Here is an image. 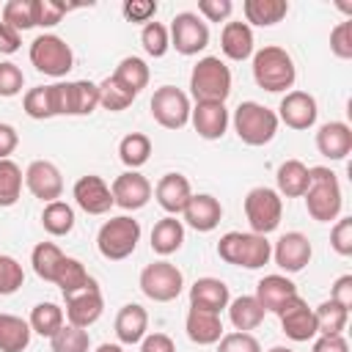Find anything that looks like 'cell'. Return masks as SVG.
Here are the masks:
<instances>
[{
	"instance_id": "1",
	"label": "cell",
	"mask_w": 352,
	"mask_h": 352,
	"mask_svg": "<svg viewBox=\"0 0 352 352\" xmlns=\"http://www.w3.org/2000/svg\"><path fill=\"white\" fill-rule=\"evenodd\" d=\"M305 209L316 223H333L341 217V206H344V195H341V184L338 176L324 168H308V190H305Z\"/></svg>"
},
{
	"instance_id": "2",
	"label": "cell",
	"mask_w": 352,
	"mask_h": 352,
	"mask_svg": "<svg viewBox=\"0 0 352 352\" xmlns=\"http://www.w3.org/2000/svg\"><path fill=\"white\" fill-rule=\"evenodd\" d=\"M253 80L258 88H264L270 94L289 91L297 80V69H294L292 55L278 44L261 47L258 52H253Z\"/></svg>"
},
{
	"instance_id": "3",
	"label": "cell",
	"mask_w": 352,
	"mask_h": 352,
	"mask_svg": "<svg viewBox=\"0 0 352 352\" xmlns=\"http://www.w3.org/2000/svg\"><path fill=\"white\" fill-rule=\"evenodd\" d=\"M217 256L226 264L258 270L272 258V245L267 236L253 234V231H228L217 242Z\"/></svg>"
},
{
	"instance_id": "4",
	"label": "cell",
	"mask_w": 352,
	"mask_h": 352,
	"mask_svg": "<svg viewBox=\"0 0 352 352\" xmlns=\"http://www.w3.org/2000/svg\"><path fill=\"white\" fill-rule=\"evenodd\" d=\"M190 94L195 102H223L226 104V99L231 94V69L214 55L201 58L190 72Z\"/></svg>"
},
{
	"instance_id": "5",
	"label": "cell",
	"mask_w": 352,
	"mask_h": 352,
	"mask_svg": "<svg viewBox=\"0 0 352 352\" xmlns=\"http://www.w3.org/2000/svg\"><path fill=\"white\" fill-rule=\"evenodd\" d=\"M140 242V223L129 214H118L110 217L107 223H102L99 234H96V248L102 253V258L107 261H124L135 253Z\"/></svg>"
},
{
	"instance_id": "6",
	"label": "cell",
	"mask_w": 352,
	"mask_h": 352,
	"mask_svg": "<svg viewBox=\"0 0 352 352\" xmlns=\"http://www.w3.org/2000/svg\"><path fill=\"white\" fill-rule=\"evenodd\" d=\"M278 116L275 110L258 104V102H239L234 110V132L248 146H267L278 132Z\"/></svg>"
},
{
	"instance_id": "7",
	"label": "cell",
	"mask_w": 352,
	"mask_h": 352,
	"mask_svg": "<svg viewBox=\"0 0 352 352\" xmlns=\"http://www.w3.org/2000/svg\"><path fill=\"white\" fill-rule=\"evenodd\" d=\"M30 63L41 74L63 77L74 66V52L66 44V38H60L55 33H41L30 41Z\"/></svg>"
},
{
	"instance_id": "8",
	"label": "cell",
	"mask_w": 352,
	"mask_h": 352,
	"mask_svg": "<svg viewBox=\"0 0 352 352\" xmlns=\"http://www.w3.org/2000/svg\"><path fill=\"white\" fill-rule=\"evenodd\" d=\"M245 217L253 234H272L283 217V198L272 187H253L245 195Z\"/></svg>"
},
{
	"instance_id": "9",
	"label": "cell",
	"mask_w": 352,
	"mask_h": 352,
	"mask_svg": "<svg viewBox=\"0 0 352 352\" xmlns=\"http://www.w3.org/2000/svg\"><path fill=\"white\" fill-rule=\"evenodd\" d=\"M184 275L170 261H154L140 272V292L154 302H170L182 294Z\"/></svg>"
},
{
	"instance_id": "10",
	"label": "cell",
	"mask_w": 352,
	"mask_h": 352,
	"mask_svg": "<svg viewBox=\"0 0 352 352\" xmlns=\"http://www.w3.org/2000/svg\"><path fill=\"white\" fill-rule=\"evenodd\" d=\"M148 107H151L154 121H157L160 126H165V129H182V126H187L190 110H192L187 94H184L182 88H176V85H162V88H157Z\"/></svg>"
},
{
	"instance_id": "11",
	"label": "cell",
	"mask_w": 352,
	"mask_h": 352,
	"mask_svg": "<svg viewBox=\"0 0 352 352\" xmlns=\"http://www.w3.org/2000/svg\"><path fill=\"white\" fill-rule=\"evenodd\" d=\"M170 47L179 52V55H198L201 50L209 47V28L206 22L192 14V11H182L170 19Z\"/></svg>"
},
{
	"instance_id": "12",
	"label": "cell",
	"mask_w": 352,
	"mask_h": 352,
	"mask_svg": "<svg viewBox=\"0 0 352 352\" xmlns=\"http://www.w3.org/2000/svg\"><path fill=\"white\" fill-rule=\"evenodd\" d=\"M278 121H283L289 129H311L316 124V116H319V107H316V99L308 94V91H286V96L280 99L278 104Z\"/></svg>"
},
{
	"instance_id": "13",
	"label": "cell",
	"mask_w": 352,
	"mask_h": 352,
	"mask_svg": "<svg viewBox=\"0 0 352 352\" xmlns=\"http://www.w3.org/2000/svg\"><path fill=\"white\" fill-rule=\"evenodd\" d=\"M110 192H113L116 206H121L126 212H138L151 201V182L138 170H124L121 176L113 179Z\"/></svg>"
},
{
	"instance_id": "14",
	"label": "cell",
	"mask_w": 352,
	"mask_h": 352,
	"mask_svg": "<svg viewBox=\"0 0 352 352\" xmlns=\"http://www.w3.org/2000/svg\"><path fill=\"white\" fill-rule=\"evenodd\" d=\"M25 187L36 198H41L44 204L60 201V195H63V176H60V170H58L55 162H50V160H33L28 165V170H25Z\"/></svg>"
},
{
	"instance_id": "15",
	"label": "cell",
	"mask_w": 352,
	"mask_h": 352,
	"mask_svg": "<svg viewBox=\"0 0 352 352\" xmlns=\"http://www.w3.org/2000/svg\"><path fill=\"white\" fill-rule=\"evenodd\" d=\"M311 256H314L311 239H308L305 234H300V231H286V234L275 242V248H272L275 264H278L283 272H292V275H294V272H302V270L308 267Z\"/></svg>"
},
{
	"instance_id": "16",
	"label": "cell",
	"mask_w": 352,
	"mask_h": 352,
	"mask_svg": "<svg viewBox=\"0 0 352 352\" xmlns=\"http://www.w3.org/2000/svg\"><path fill=\"white\" fill-rule=\"evenodd\" d=\"M72 195H74V204L88 214H107L110 206H113V192H110L107 182L102 176H96V173L80 176L74 182Z\"/></svg>"
},
{
	"instance_id": "17",
	"label": "cell",
	"mask_w": 352,
	"mask_h": 352,
	"mask_svg": "<svg viewBox=\"0 0 352 352\" xmlns=\"http://www.w3.org/2000/svg\"><path fill=\"white\" fill-rule=\"evenodd\" d=\"M278 316H280V330H283L286 338H292V341H311V338L319 333V330H316L314 308H308V302H305L300 294H297L294 300H289Z\"/></svg>"
},
{
	"instance_id": "18",
	"label": "cell",
	"mask_w": 352,
	"mask_h": 352,
	"mask_svg": "<svg viewBox=\"0 0 352 352\" xmlns=\"http://www.w3.org/2000/svg\"><path fill=\"white\" fill-rule=\"evenodd\" d=\"M63 300H66V319H69V324L82 327V330H88L102 316V311H104V300H102L99 286L74 292V294H69Z\"/></svg>"
},
{
	"instance_id": "19",
	"label": "cell",
	"mask_w": 352,
	"mask_h": 352,
	"mask_svg": "<svg viewBox=\"0 0 352 352\" xmlns=\"http://www.w3.org/2000/svg\"><path fill=\"white\" fill-rule=\"evenodd\" d=\"M182 214H184V223H187L192 231L209 234V231H214V228L220 226V220H223V206H220V201H217L214 195L198 192V195H192V198L187 201V206H184Z\"/></svg>"
},
{
	"instance_id": "20",
	"label": "cell",
	"mask_w": 352,
	"mask_h": 352,
	"mask_svg": "<svg viewBox=\"0 0 352 352\" xmlns=\"http://www.w3.org/2000/svg\"><path fill=\"white\" fill-rule=\"evenodd\" d=\"M190 121L204 140H220L228 129V110L223 102H195Z\"/></svg>"
},
{
	"instance_id": "21",
	"label": "cell",
	"mask_w": 352,
	"mask_h": 352,
	"mask_svg": "<svg viewBox=\"0 0 352 352\" xmlns=\"http://www.w3.org/2000/svg\"><path fill=\"white\" fill-rule=\"evenodd\" d=\"M154 198H157V204H160L168 214L176 217V214L184 212L187 201L192 198V187H190L187 176H182V173H165V176L157 182V187H154Z\"/></svg>"
},
{
	"instance_id": "22",
	"label": "cell",
	"mask_w": 352,
	"mask_h": 352,
	"mask_svg": "<svg viewBox=\"0 0 352 352\" xmlns=\"http://www.w3.org/2000/svg\"><path fill=\"white\" fill-rule=\"evenodd\" d=\"M264 311H272V314H280L283 305L289 300L297 297V286L292 278L286 275H264L258 283H256V294H253Z\"/></svg>"
},
{
	"instance_id": "23",
	"label": "cell",
	"mask_w": 352,
	"mask_h": 352,
	"mask_svg": "<svg viewBox=\"0 0 352 352\" xmlns=\"http://www.w3.org/2000/svg\"><path fill=\"white\" fill-rule=\"evenodd\" d=\"M316 148L327 160H346L352 151V126L346 121H327L316 132Z\"/></svg>"
},
{
	"instance_id": "24",
	"label": "cell",
	"mask_w": 352,
	"mask_h": 352,
	"mask_svg": "<svg viewBox=\"0 0 352 352\" xmlns=\"http://www.w3.org/2000/svg\"><path fill=\"white\" fill-rule=\"evenodd\" d=\"M184 330H187V338L192 344L209 346V344H217L223 338V319H220V314L190 305L187 319H184Z\"/></svg>"
},
{
	"instance_id": "25",
	"label": "cell",
	"mask_w": 352,
	"mask_h": 352,
	"mask_svg": "<svg viewBox=\"0 0 352 352\" xmlns=\"http://www.w3.org/2000/svg\"><path fill=\"white\" fill-rule=\"evenodd\" d=\"M228 302H231V294H228V286L220 278H198L190 286V305L192 308L220 314L223 308H228Z\"/></svg>"
},
{
	"instance_id": "26",
	"label": "cell",
	"mask_w": 352,
	"mask_h": 352,
	"mask_svg": "<svg viewBox=\"0 0 352 352\" xmlns=\"http://www.w3.org/2000/svg\"><path fill=\"white\" fill-rule=\"evenodd\" d=\"M148 336V314L143 305L138 302H126L121 305V311L116 314V338L121 344H140Z\"/></svg>"
},
{
	"instance_id": "27",
	"label": "cell",
	"mask_w": 352,
	"mask_h": 352,
	"mask_svg": "<svg viewBox=\"0 0 352 352\" xmlns=\"http://www.w3.org/2000/svg\"><path fill=\"white\" fill-rule=\"evenodd\" d=\"M253 30L248 22H226L220 33V50L231 60H248L253 55Z\"/></svg>"
},
{
	"instance_id": "28",
	"label": "cell",
	"mask_w": 352,
	"mask_h": 352,
	"mask_svg": "<svg viewBox=\"0 0 352 352\" xmlns=\"http://www.w3.org/2000/svg\"><path fill=\"white\" fill-rule=\"evenodd\" d=\"M66 96V116H91L99 107V85L91 80L63 82Z\"/></svg>"
},
{
	"instance_id": "29",
	"label": "cell",
	"mask_w": 352,
	"mask_h": 352,
	"mask_svg": "<svg viewBox=\"0 0 352 352\" xmlns=\"http://www.w3.org/2000/svg\"><path fill=\"white\" fill-rule=\"evenodd\" d=\"M275 182H278V195L302 198L308 190V165L300 160H286L278 165Z\"/></svg>"
},
{
	"instance_id": "30",
	"label": "cell",
	"mask_w": 352,
	"mask_h": 352,
	"mask_svg": "<svg viewBox=\"0 0 352 352\" xmlns=\"http://www.w3.org/2000/svg\"><path fill=\"white\" fill-rule=\"evenodd\" d=\"M182 242H184V226H182V220H176L173 214H168V217H162V220L154 223V228H151V250L157 256L176 253L182 248Z\"/></svg>"
},
{
	"instance_id": "31",
	"label": "cell",
	"mask_w": 352,
	"mask_h": 352,
	"mask_svg": "<svg viewBox=\"0 0 352 352\" xmlns=\"http://www.w3.org/2000/svg\"><path fill=\"white\" fill-rule=\"evenodd\" d=\"M58 289H60V294L63 297H69V294H74V292H82V289H91V286H96V280L88 275V270H85V264L80 261V258H72V256H66L63 261H60V267H58V275H55V280H52Z\"/></svg>"
},
{
	"instance_id": "32",
	"label": "cell",
	"mask_w": 352,
	"mask_h": 352,
	"mask_svg": "<svg viewBox=\"0 0 352 352\" xmlns=\"http://www.w3.org/2000/svg\"><path fill=\"white\" fill-rule=\"evenodd\" d=\"M264 314L267 311L261 308V302L253 294H242V297H236V300L228 302V319H231L234 330H239V333L256 330L264 322Z\"/></svg>"
},
{
	"instance_id": "33",
	"label": "cell",
	"mask_w": 352,
	"mask_h": 352,
	"mask_svg": "<svg viewBox=\"0 0 352 352\" xmlns=\"http://www.w3.org/2000/svg\"><path fill=\"white\" fill-rule=\"evenodd\" d=\"M30 336L33 330L22 316L0 314V352H25Z\"/></svg>"
},
{
	"instance_id": "34",
	"label": "cell",
	"mask_w": 352,
	"mask_h": 352,
	"mask_svg": "<svg viewBox=\"0 0 352 352\" xmlns=\"http://www.w3.org/2000/svg\"><path fill=\"white\" fill-rule=\"evenodd\" d=\"M242 11H245V22L270 28V25H278L289 14V3L286 0H245Z\"/></svg>"
},
{
	"instance_id": "35",
	"label": "cell",
	"mask_w": 352,
	"mask_h": 352,
	"mask_svg": "<svg viewBox=\"0 0 352 352\" xmlns=\"http://www.w3.org/2000/svg\"><path fill=\"white\" fill-rule=\"evenodd\" d=\"M148 157H151V140H148V135L129 132V135L121 138V143H118V160L129 170H138L140 165H146Z\"/></svg>"
},
{
	"instance_id": "36",
	"label": "cell",
	"mask_w": 352,
	"mask_h": 352,
	"mask_svg": "<svg viewBox=\"0 0 352 352\" xmlns=\"http://www.w3.org/2000/svg\"><path fill=\"white\" fill-rule=\"evenodd\" d=\"M41 226L50 236H66L74 228V209L66 201H50V204H44Z\"/></svg>"
},
{
	"instance_id": "37",
	"label": "cell",
	"mask_w": 352,
	"mask_h": 352,
	"mask_svg": "<svg viewBox=\"0 0 352 352\" xmlns=\"http://www.w3.org/2000/svg\"><path fill=\"white\" fill-rule=\"evenodd\" d=\"M63 319H66V314H63L60 305H55V302H38V305H33L28 324H30L33 333H38L44 338H52L63 327Z\"/></svg>"
},
{
	"instance_id": "38",
	"label": "cell",
	"mask_w": 352,
	"mask_h": 352,
	"mask_svg": "<svg viewBox=\"0 0 352 352\" xmlns=\"http://www.w3.org/2000/svg\"><path fill=\"white\" fill-rule=\"evenodd\" d=\"M66 256H63V250L55 245V242H38L36 248H33V253H30V264H33V272L41 278V280H55V275H58V267H60V261H63Z\"/></svg>"
},
{
	"instance_id": "39",
	"label": "cell",
	"mask_w": 352,
	"mask_h": 352,
	"mask_svg": "<svg viewBox=\"0 0 352 352\" xmlns=\"http://www.w3.org/2000/svg\"><path fill=\"white\" fill-rule=\"evenodd\" d=\"M113 77H116L118 82H124L132 94H140V91L148 85L151 72H148V66H146V60H143V58L129 55V58H121V60H118V66H116Z\"/></svg>"
},
{
	"instance_id": "40",
	"label": "cell",
	"mask_w": 352,
	"mask_h": 352,
	"mask_svg": "<svg viewBox=\"0 0 352 352\" xmlns=\"http://www.w3.org/2000/svg\"><path fill=\"white\" fill-rule=\"evenodd\" d=\"M22 168L14 160H0V209H8L22 195Z\"/></svg>"
},
{
	"instance_id": "41",
	"label": "cell",
	"mask_w": 352,
	"mask_h": 352,
	"mask_svg": "<svg viewBox=\"0 0 352 352\" xmlns=\"http://www.w3.org/2000/svg\"><path fill=\"white\" fill-rule=\"evenodd\" d=\"M135 96H138V94H132V91H129L124 82H118L113 74L99 82V104H102L104 110H110V113L126 110V107L135 102Z\"/></svg>"
},
{
	"instance_id": "42",
	"label": "cell",
	"mask_w": 352,
	"mask_h": 352,
	"mask_svg": "<svg viewBox=\"0 0 352 352\" xmlns=\"http://www.w3.org/2000/svg\"><path fill=\"white\" fill-rule=\"evenodd\" d=\"M314 316H316V330L322 336H341L349 322V311L333 300H324L319 308H314Z\"/></svg>"
},
{
	"instance_id": "43",
	"label": "cell",
	"mask_w": 352,
	"mask_h": 352,
	"mask_svg": "<svg viewBox=\"0 0 352 352\" xmlns=\"http://www.w3.org/2000/svg\"><path fill=\"white\" fill-rule=\"evenodd\" d=\"M50 349H52V352H91L88 330L74 327V324H63V327L50 338Z\"/></svg>"
},
{
	"instance_id": "44",
	"label": "cell",
	"mask_w": 352,
	"mask_h": 352,
	"mask_svg": "<svg viewBox=\"0 0 352 352\" xmlns=\"http://www.w3.org/2000/svg\"><path fill=\"white\" fill-rule=\"evenodd\" d=\"M22 107L30 118L36 121H44V118H55V110H52V94H50V85H36L25 94L22 99Z\"/></svg>"
},
{
	"instance_id": "45",
	"label": "cell",
	"mask_w": 352,
	"mask_h": 352,
	"mask_svg": "<svg viewBox=\"0 0 352 352\" xmlns=\"http://www.w3.org/2000/svg\"><path fill=\"white\" fill-rule=\"evenodd\" d=\"M140 44H143L146 55L162 58L168 52V47H170V33H168V28L162 22H148L140 30Z\"/></svg>"
},
{
	"instance_id": "46",
	"label": "cell",
	"mask_w": 352,
	"mask_h": 352,
	"mask_svg": "<svg viewBox=\"0 0 352 352\" xmlns=\"http://www.w3.org/2000/svg\"><path fill=\"white\" fill-rule=\"evenodd\" d=\"M3 22L14 30H30L33 25V0H8L3 6Z\"/></svg>"
},
{
	"instance_id": "47",
	"label": "cell",
	"mask_w": 352,
	"mask_h": 352,
	"mask_svg": "<svg viewBox=\"0 0 352 352\" xmlns=\"http://www.w3.org/2000/svg\"><path fill=\"white\" fill-rule=\"evenodd\" d=\"M25 283V270L14 256L0 253V297H8L14 292H19Z\"/></svg>"
},
{
	"instance_id": "48",
	"label": "cell",
	"mask_w": 352,
	"mask_h": 352,
	"mask_svg": "<svg viewBox=\"0 0 352 352\" xmlns=\"http://www.w3.org/2000/svg\"><path fill=\"white\" fill-rule=\"evenodd\" d=\"M72 8H77V6H66V3H55V0H33V25L36 28H52Z\"/></svg>"
},
{
	"instance_id": "49",
	"label": "cell",
	"mask_w": 352,
	"mask_h": 352,
	"mask_svg": "<svg viewBox=\"0 0 352 352\" xmlns=\"http://www.w3.org/2000/svg\"><path fill=\"white\" fill-rule=\"evenodd\" d=\"M330 52L336 58H341V60H349L352 58V19L338 22L330 30Z\"/></svg>"
},
{
	"instance_id": "50",
	"label": "cell",
	"mask_w": 352,
	"mask_h": 352,
	"mask_svg": "<svg viewBox=\"0 0 352 352\" xmlns=\"http://www.w3.org/2000/svg\"><path fill=\"white\" fill-rule=\"evenodd\" d=\"M217 352H261V344L256 341V336L250 333H223V338L217 341Z\"/></svg>"
},
{
	"instance_id": "51",
	"label": "cell",
	"mask_w": 352,
	"mask_h": 352,
	"mask_svg": "<svg viewBox=\"0 0 352 352\" xmlns=\"http://www.w3.org/2000/svg\"><path fill=\"white\" fill-rule=\"evenodd\" d=\"M22 85H25V74L16 63L11 60H3L0 63V96H16L22 94Z\"/></svg>"
},
{
	"instance_id": "52",
	"label": "cell",
	"mask_w": 352,
	"mask_h": 352,
	"mask_svg": "<svg viewBox=\"0 0 352 352\" xmlns=\"http://www.w3.org/2000/svg\"><path fill=\"white\" fill-rule=\"evenodd\" d=\"M330 248L338 256H352V217H338L330 228Z\"/></svg>"
},
{
	"instance_id": "53",
	"label": "cell",
	"mask_w": 352,
	"mask_h": 352,
	"mask_svg": "<svg viewBox=\"0 0 352 352\" xmlns=\"http://www.w3.org/2000/svg\"><path fill=\"white\" fill-rule=\"evenodd\" d=\"M121 14L126 22H135V25H148L157 14V3L154 0H126L121 6Z\"/></svg>"
},
{
	"instance_id": "54",
	"label": "cell",
	"mask_w": 352,
	"mask_h": 352,
	"mask_svg": "<svg viewBox=\"0 0 352 352\" xmlns=\"http://www.w3.org/2000/svg\"><path fill=\"white\" fill-rule=\"evenodd\" d=\"M234 11L231 0H198V14L206 22H226Z\"/></svg>"
},
{
	"instance_id": "55",
	"label": "cell",
	"mask_w": 352,
	"mask_h": 352,
	"mask_svg": "<svg viewBox=\"0 0 352 352\" xmlns=\"http://www.w3.org/2000/svg\"><path fill=\"white\" fill-rule=\"evenodd\" d=\"M330 300L338 302L341 308H352V275H341L333 286H330Z\"/></svg>"
},
{
	"instance_id": "56",
	"label": "cell",
	"mask_w": 352,
	"mask_h": 352,
	"mask_svg": "<svg viewBox=\"0 0 352 352\" xmlns=\"http://www.w3.org/2000/svg\"><path fill=\"white\" fill-rule=\"evenodd\" d=\"M140 352H176V344L165 333H148L140 341Z\"/></svg>"
},
{
	"instance_id": "57",
	"label": "cell",
	"mask_w": 352,
	"mask_h": 352,
	"mask_svg": "<svg viewBox=\"0 0 352 352\" xmlns=\"http://www.w3.org/2000/svg\"><path fill=\"white\" fill-rule=\"evenodd\" d=\"M19 146V135L11 124L0 121V160H8V154H14Z\"/></svg>"
},
{
	"instance_id": "58",
	"label": "cell",
	"mask_w": 352,
	"mask_h": 352,
	"mask_svg": "<svg viewBox=\"0 0 352 352\" xmlns=\"http://www.w3.org/2000/svg\"><path fill=\"white\" fill-rule=\"evenodd\" d=\"M19 44H22L19 30L8 28L6 22H0V52H3V55H14V52L19 50Z\"/></svg>"
},
{
	"instance_id": "59",
	"label": "cell",
	"mask_w": 352,
	"mask_h": 352,
	"mask_svg": "<svg viewBox=\"0 0 352 352\" xmlns=\"http://www.w3.org/2000/svg\"><path fill=\"white\" fill-rule=\"evenodd\" d=\"M311 352H349V344L344 336H319Z\"/></svg>"
},
{
	"instance_id": "60",
	"label": "cell",
	"mask_w": 352,
	"mask_h": 352,
	"mask_svg": "<svg viewBox=\"0 0 352 352\" xmlns=\"http://www.w3.org/2000/svg\"><path fill=\"white\" fill-rule=\"evenodd\" d=\"M94 352H124V349H121V344H110V341H104V344H99Z\"/></svg>"
},
{
	"instance_id": "61",
	"label": "cell",
	"mask_w": 352,
	"mask_h": 352,
	"mask_svg": "<svg viewBox=\"0 0 352 352\" xmlns=\"http://www.w3.org/2000/svg\"><path fill=\"white\" fill-rule=\"evenodd\" d=\"M267 352H294V349H289V346H272V349H267Z\"/></svg>"
}]
</instances>
